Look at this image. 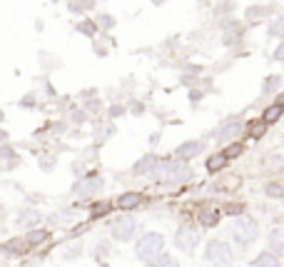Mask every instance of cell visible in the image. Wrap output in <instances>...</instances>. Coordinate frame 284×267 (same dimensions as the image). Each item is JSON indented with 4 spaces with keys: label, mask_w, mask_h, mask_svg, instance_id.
Segmentation results:
<instances>
[{
    "label": "cell",
    "mask_w": 284,
    "mask_h": 267,
    "mask_svg": "<svg viewBox=\"0 0 284 267\" xmlns=\"http://www.w3.org/2000/svg\"><path fill=\"white\" fill-rule=\"evenodd\" d=\"M18 222H20V225H35V222H40V215H37L35 210H23V212L18 215Z\"/></svg>",
    "instance_id": "cell-17"
},
{
    "label": "cell",
    "mask_w": 284,
    "mask_h": 267,
    "mask_svg": "<svg viewBox=\"0 0 284 267\" xmlns=\"http://www.w3.org/2000/svg\"><path fill=\"white\" fill-rule=\"evenodd\" d=\"M157 167H159V160H157L155 155H145V158H140V163L135 165V175H147V172H157Z\"/></svg>",
    "instance_id": "cell-11"
},
{
    "label": "cell",
    "mask_w": 284,
    "mask_h": 267,
    "mask_svg": "<svg viewBox=\"0 0 284 267\" xmlns=\"http://www.w3.org/2000/svg\"><path fill=\"white\" fill-rule=\"evenodd\" d=\"M162 3H165V0H155V5H162Z\"/></svg>",
    "instance_id": "cell-32"
},
{
    "label": "cell",
    "mask_w": 284,
    "mask_h": 267,
    "mask_svg": "<svg viewBox=\"0 0 284 267\" xmlns=\"http://www.w3.org/2000/svg\"><path fill=\"white\" fill-rule=\"evenodd\" d=\"M194 242H197V233L189 230V227H180L177 235H175V247L182 252H189L194 247Z\"/></svg>",
    "instance_id": "cell-6"
},
{
    "label": "cell",
    "mask_w": 284,
    "mask_h": 267,
    "mask_svg": "<svg viewBox=\"0 0 284 267\" xmlns=\"http://www.w3.org/2000/svg\"><path fill=\"white\" fill-rule=\"evenodd\" d=\"M224 163H227L224 152H220V155H212V158H210V163H207V170H210V172H217V170H222V167H224Z\"/></svg>",
    "instance_id": "cell-19"
},
{
    "label": "cell",
    "mask_w": 284,
    "mask_h": 267,
    "mask_svg": "<svg viewBox=\"0 0 284 267\" xmlns=\"http://www.w3.org/2000/svg\"><path fill=\"white\" fill-rule=\"evenodd\" d=\"M232 10V3H224L222 8H217V13H229Z\"/></svg>",
    "instance_id": "cell-30"
},
{
    "label": "cell",
    "mask_w": 284,
    "mask_h": 267,
    "mask_svg": "<svg viewBox=\"0 0 284 267\" xmlns=\"http://www.w3.org/2000/svg\"><path fill=\"white\" fill-rule=\"evenodd\" d=\"M254 265H257V267H282V265H279V257H277L274 252H262V255H257Z\"/></svg>",
    "instance_id": "cell-13"
},
{
    "label": "cell",
    "mask_w": 284,
    "mask_h": 267,
    "mask_svg": "<svg viewBox=\"0 0 284 267\" xmlns=\"http://www.w3.org/2000/svg\"><path fill=\"white\" fill-rule=\"evenodd\" d=\"M77 30H80V33H85V35H93V33H95V25H93L90 20H85V23H80V25H77Z\"/></svg>",
    "instance_id": "cell-26"
},
{
    "label": "cell",
    "mask_w": 284,
    "mask_h": 267,
    "mask_svg": "<svg viewBox=\"0 0 284 267\" xmlns=\"http://www.w3.org/2000/svg\"><path fill=\"white\" fill-rule=\"evenodd\" d=\"M150 267H180V262L170 255H159L155 262H150Z\"/></svg>",
    "instance_id": "cell-18"
},
{
    "label": "cell",
    "mask_w": 284,
    "mask_h": 267,
    "mask_svg": "<svg viewBox=\"0 0 284 267\" xmlns=\"http://www.w3.org/2000/svg\"><path fill=\"white\" fill-rule=\"evenodd\" d=\"M45 240H48V233H45V230H32V233H28V237H25V242L32 245V247H35V245H43Z\"/></svg>",
    "instance_id": "cell-15"
},
{
    "label": "cell",
    "mask_w": 284,
    "mask_h": 267,
    "mask_svg": "<svg viewBox=\"0 0 284 267\" xmlns=\"http://www.w3.org/2000/svg\"><path fill=\"white\" fill-rule=\"evenodd\" d=\"M239 152H242V145H239V142H232V145L224 150V158H227V160H229V158H237Z\"/></svg>",
    "instance_id": "cell-24"
},
{
    "label": "cell",
    "mask_w": 284,
    "mask_h": 267,
    "mask_svg": "<svg viewBox=\"0 0 284 267\" xmlns=\"http://www.w3.org/2000/svg\"><path fill=\"white\" fill-rule=\"evenodd\" d=\"M102 187V180L100 177H88V180H80L77 185H75V193L77 195H93V193H97V190Z\"/></svg>",
    "instance_id": "cell-9"
},
{
    "label": "cell",
    "mask_w": 284,
    "mask_h": 267,
    "mask_svg": "<svg viewBox=\"0 0 284 267\" xmlns=\"http://www.w3.org/2000/svg\"><path fill=\"white\" fill-rule=\"evenodd\" d=\"M269 250L277 255V257H284V227H277L269 235Z\"/></svg>",
    "instance_id": "cell-10"
},
{
    "label": "cell",
    "mask_w": 284,
    "mask_h": 267,
    "mask_svg": "<svg viewBox=\"0 0 284 267\" xmlns=\"http://www.w3.org/2000/svg\"><path fill=\"white\" fill-rule=\"evenodd\" d=\"M282 110H284V105H279V102L269 105V107L264 110V115H262V123H264V125H272V123H277V120L282 118Z\"/></svg>",
    "instance_id": "cell-12"
},
{
    "label": "cell",
    "mask_w": 284,
    "mask_h": 267,
    "mask_svg": "<svg viewBox=\"0 0 284 267\" xmlns=\"http://www.w3.org/2000/svg\"><path fill=\"white\" fill-rule=\"evenodd\" d=\"M117 205L123 207V210H132V207L140 205V195H137V193H125V195H120Z\"/></svg>",
    "instance_id": "cell-14"
},
{
    "label": "cell",
    "mask_w": 284,
    "mask_h": 267,
    "mask_svg": "<svg viewBox=\"0 0 284 267\" xmlns=\"http://www.w3.org/2000/svg\"><path fill=\"white\" fill-rule=\"evenodd\" d=\"M135 233H137V222H135L132 217H120V220H115V225H112V235H115V240H120V242H130V240L135 237Z\"/></svg>",
    "instance_id": "cell-5"
},
{
    "label": "cell",
    "mask_w": 284,
    "mask_h": 267,
    "mask_svg": "<svg viewBox=\"0 0 284 267\" xmlns=\"http://www.w3.org/2000/svg\"><path fill=\"white\" fill-rule=\"evenodd\" d=\"M262 133H264V125H259V128H254V130H252V135H254V137H257V135H262Z\"/></svg>",
    "instance_id": "cell-31"
},
{
    "label": "cell",
    "mask_w": 284,
    "mask_h": 267,
    "mask_svg": "<svg viewBox=\"0 0 284 267\" xmlns=\"http://www.w3.org/2000/svg\"><path fill=\"white\" fill-rule=\"evenodd\" d=\"M202 220H205V225H217L220 212H202Z\"/></svg>",
    "instance_id": "cell-25"
},
{
    "label": "cell",
    "mask_w": 284,
    "mask_h": 267,
    "mask_svg": "<svg viewBox=\"0 0 284 267\" xmlns=\"http://www.w3.org/2000/svg\"><path fill=\"white\" fill-rule=\"evenodd\" d=\"M97 25H102V28H112V25H115V20H112L110 15H102V18L97 20Z\"/></svg>",
    "instance_id": "cell-27"
},
{
    "label": "cell",
    "mask_w": 284,
    "mask_h": 267,
    "mask_svg": "<svg viewBox=\"0 0 284 267\" xmlns=\"http://www.w3.org/2000/svg\"><path fill=\"white\" fill-rule=\"evenodd\" d=\"M232 235L237 240V245L242 247H250L257 237H259V227L252 217H237L234 220V227H232Z\"/></svg>",
    "instance_id": "cell-3"
},
{
    "label": "cell",
    "mask_w": 284,
    "mask_h": 267,
    "mask_svg": "<svg viewBox=\"0 0 284 267\" xmlns=\"http://www.w3.org/2000/svg\"><path fill=\"white\" fill-rule=\"evenodd\" d=\"M264 163H267V165H264V170H269V172H272V170H282V167H284V158H282V155H274V152L264 158Z\"/></svg>",
    "instance_id": "cell-16"
},
{
    "label": "cell",
    "mask_w": 284,
    "mask_h": 267,
    "mask_svg": "<svg viewBox=\"0 0 284 267\" xmlns=\"http://www.w3.org/2000/svg\"><path fill=\"white\" fill-rule=\"evenodd\" d=\"M239 133H242V123L232 120V123L222 125L215 135H217V140H220V142H232V140H237V137H239Z\"/></svg>",
    "instance_id": "cell-7"
},
{
    "label": "cell",
    "mask_w": 284,
    "mask_h": 267,
    "mask_svg": "<svg viewBox=\"0 0 284 267\" xmlns=\"http://www.w3.org/2000/svg\"><path fill=\"white\" fill-rule=\"evenodd\" d=\"M202 150H205V145H202L199 140H189V142H185V145L177 147V158H180V160H189V158L199 155Z\"/></svg>",
    "instance_id": "cell-8"
},
{
    "label": "cell",
    "mask_w": 284,
    "mask_h": 267,
    "mask_svg": "<svg viewBox=\"0 0 284 267\" xmlns=\"http://www.w3.org/2000/svg\"><path fill=\"white\" fill-rule=\"evenodd\" d=\"M267 195H269V198H284V185L269 182V185H267Z\"/></svg>",
    "instance_id": "cell-22"
},
{
    "label": "cell",
    "mask_w": 284,
    "mask_h": 267,
    "mask_svg": "<svg viewBox=\"0 0 284 267\" xmlns=\"http://www.w3.org/2000/svg\"><path fill=\"white\" fill-rule=\"evenodd\" d=\"M205 260L212 265V267H229L232 265V250L227 242L222 240H210L207 242V250H205Z\"/></svg>",
    "instance_id": "cell-4"
},
{
    "label": "cell",
    "mask_w": 284,
    "mask_h": 267,
    "mask_svg": "<svg viewBox=\"0 0 284 267\" xmlns=\"http://www.w3.org/2000/svg\"><path fill=\"white\" fill-rule=\"evenodd\" d=\"M162 250H165V237H162L159 233H147V235H142L140 242L135 245V255H137V260H142V262H155V260L162 255Z\"/></svg>",
    "instance_id": "cell-2"
},
{
    "label": "cell",
    "mask_w": 284,
    "mask_h": 267,
    "mask_svg": "<svg viewBox=\"0 0 284 267\" xmlns=\"http://www.w3.org/2000/svg\"><path fill=\"white\" fill-rule=\"evenodd\" d=\"M269 33H272V35H279V37H284V18H277V20H272V23H269Z\"/></svg>",
    "instance_id": "cell-21"
},
{
    "label": "cell",
    "mask_w": 284,
    "mask_h": 267,
    "mask_svg": "<svg viewBox=\"0 0 284 267\" xmlns=\"http://www.w3.org/2000/svg\"><path fill=\"white\" fill-rule=\"evenodd\" d=\"M107 210H110V205H97V207H95V215H105Z\"/></svg>",
    "instance_id": "cell-29"
},
{
    "label": "cell",
    "mask_w": 284,
    "mask_h": 267,
    "mask_svg": "<svg viewBox=\"0 0 284 267\" xmlns=\"http://www.w3.org/2000/svg\"><path fill=\"white\" fill-rule=\"evenodd\" d=\"M155 177H157V182H162V185H182V182H189L192 170H189L187 163H182V160H165V163H159Z\"/></svg>",
    "instance_id": "cell-1"
},
{
    "label": "cell",
    "mask_w": 284,
    "mask_h": 267,
    "mask_svg": "<svg viewBox=\"0 0 284 267\" xmlns=\"http://www.w3.org/2000/svg\"><path fill=\"white\" fill-rule=\"evenodd\" d=\"M279 83H282V80H279V75H272V78H267V85L262 88V95H272V93L279 88Z\"/></svg>",
    "instance_id": "cell-20"
},
{
    "label": "cell",
    "mask_w": 284,
    "mask_h": 267,
    "mask_svg": "<svg viewBox=\"0 0 284 267\" xmlns=\"http://www.w3.org/2000/svg\"><path fill=\"white\" fill-rule=\"evenodd\" d=\"M95 5V0H77V3H70V10L77 13V10H90Z\"/></svg>",
    "instance_id": "cell-23"
},
{
    "label": "cell",
    "mask_w": 284,
    "mask_h": 267,
    "mask_svg": "<svg viewBox=\"0 0 284 267\" xmlns=\"http://www.w3.org/2000/svg\"><path fill=\"white\" fill-rule=\"evenodd\" d=\"M274 60H277V63H284V43H279V48L274 50Z\"/></svg>",
    "instance_id": "cell-28"
}]
</instances>
